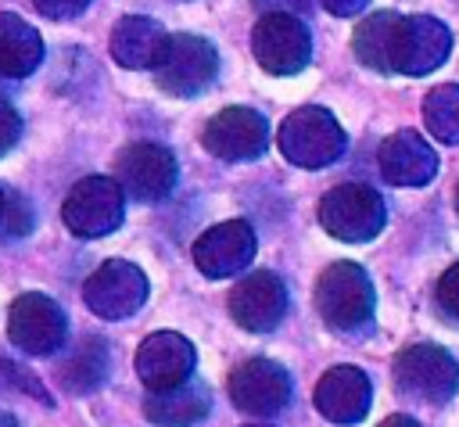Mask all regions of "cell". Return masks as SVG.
<instances>
[{"label":"cell","instance_id":"obj_1","mask_svg":"<svg viewBox=\"0 0 459 427\" xmlns=\"http://www.w3.org/2000/svg\"><path fill=\"white\" fill-rule=\"evenodd\" d=\"M448 47H452V36L441 22L398 14L391 29V47H387V68L394 65L402 72H430L448 57Z\"/></svg>","mask_w":459,"mask_h":427},{"label":"cell","instance_id":"obj_2","mask_svg":"<svg viewBox=\"0 0 459 427\" xmlns=\"http://www.w3.org/2000/svg\"><path fill=\"white\" fill-rule=\"evenodd\" d=\"M251 47H255L258 61L276 75L298 72L308 61V50H312L308 29L287 11H265V18L255 25Z\"/></svg>","mask_w":459,"mask_h":427},{"label":"cell","instance_id":"obj_3","mask_svg":"<svg viewBox=\"0 0 459 427\" xmlns=\"http://www.w3.org/2000/svg\"><path fill=\"white\" fill-rule=\"evenodd\" d=\"M280 144H283V154L298 165H326L341 154L344 136H341V129L333 126V118L326 111L301 108L287 118V126L280 133Z\"/></svg>","mask_w":459,"mask_h":427},{"label":"cell","instance_id":"obj_4","mask_svg":"<svg viewBox=\"0 0 459 427\" xmlns=\"http://www.w3.org/2000/svg\"><path fill=\"white\" fill-rule=\"evenodd\" d=\"M215 50L212 43H204L201 36H190V32H179L169 39V50H165V61H161V86L179 93V97H190L197 90H204L215 75Z\"/></svg>","mask_w":459,"mask_h":427},{"label":"cell","instance_id":"obj_5","mask_svg":"<svg viewBox=\"0 0 459 427\" xmlns=\"http://www.w3.org/2000/svg\"><path fill=\"white\" fill-rule=\"evenodd\" d=\"M323 222L348 240H362L380 226V197L366 187H341L323 201Z\"/></svg>","mask_w":459,"mask_h":427},{"label":"cell","instance_id":"obj_6","mask_svg":"<svg viewBox=\"0 0 459 427\" xmlns=\"http://www.w3.org/2000/svg\"><path fill=\"white\" fill-rule=\"evenodd\" d=\"M68 222L79 230V233H104L111 230L118 219H122V197H118V187L111 179H86L72 190L68 197V208H65Z\"/></svg>","mask_w":459,"mask_h":427},{"label":"cell","instance_id":"obj_7","mask_svg":"<svg viewBox=\"0 0 459 427\" xmlns=\"http://www.w3.org/2000/svg\"><path fill=\"white\" fill-rule=\"evenodd\" d=\"M169 50V36L154 18H122L111 32V54L126 65V68H154L165 61Z\"/></svg>","mask_w":459,"mask_h":427},{"label":"cell","instance_id":"obj_8","mask_svg":"<svg viewBox=\"0 0 459 427\" xmlns=\"http://www.w3.org/2000/svg\"><path fill=\"white\" fill-rule=\"evenodd\" d=\"M204 140L219 158H255L265 147V122L247 108H230L208 126Z\"/></svg>","mask_w":459,"mask_h":427},{"label":"cell","instance_id":"obj_9","mask_svg":"<svg viewBox=\"0 0 459 427\" xmlns=\"http://www.w3.org/2000/svg\"><path fill=\"white\" fill-rule=\"evenodd\" d=\"M118 172H122L126 187L136 197H161L176 179V161H172V154L165 147L140 144V147H129L122 154Z\"/></svg>","mask_w":459,"mask_h":427},{"label":"cell","instance_id":"obj_10","mask_svg":"<svg viewBox=\"0 0 459 427\" xmlns=\"http://www.w3.org/2000/svg\"><path fill=\"white\" fill-rule=\"evenodd\" d=\"M43 57L39 32L22 22L18 14H0V72L4 75H29Z\"/></svg>","mask_w":459,"mask_h":427},{"label":"cell","instance_id":"obj_11","mask_svg":"<svg viewBox=\"0 0 459 427\" xmlns=\"http://www.w3.org/2000/svg\"><path fill=\"white\" fill-rule=\"evenodd\" d=\"M384 172L394 183H427L434 172V154L427 151V144L412 133H398L387 147H384Z\"/></svg>","mask_w":459,"mask_h":427},{"label":"cell","instance_id":"obj_12","mask_svg":"<svg viewBox=\"0 0 459 427\" xmlns=\"http://www.w3.org/2000/svg\"><path fill=\"white\" fill-rule=\"evenodd\" d=\"M247 251H251V233H247L244 222L219 226V230H212V233L197 244V258H201L212 273L237 269V262L247 258Z\"/></svg>","mask_w":459,"mask_h":427},{"label":"cell","instance_id":"obj_13","mask_svg":"<svg viewBox=\"0 0 459 427\" xmlns=\"http://www.w3.org/2000/svg\"><path fill=\"white\" fill-rule=\"evenodd\" d=\"M398 14H373L359 25L355 32V50L362 54V61H369L373 68H387V47H391V29H394Z\"/></svg>","mask_w":459,"mask_h":427},{"label":"cell","instance_id":"obj_14","mask_svg":"<svg viewBox=\"0 0 459 427\" xmlns=\"http://www.w3.org/2000/svg\"><path fill=\"white\" fill-rule=\"evenodd\" d=\"M427 122L437 136L459 140V86H441L427 100Z\"/></svg>","mask_w":459,"mask_h":427},{"label":"cell","instance_id":"obj_15","mask_svg":"<svg viewBox=\"0 0 459 427\" xmlns=\"http://www.w3.org/2000/svg\"><path fill=\"white\" fill-rule=\"evenodd\" d=\"M47 18H75L79 11H86L90 0H32Z\"/></svg>","mask_w":459,"mask_h":427},{"label":"cell","instance_id":"obj_16","mask_svg":"<svg viewBox=\"0 0 459 427\" xmlns=\"http://www.w3.org/2000/svg\"><path fill=\"white\" fill-rule=\"evenodd\" d=\"M14 136H18V118H14V111H11V108H4V104H0V154L14 144Z\"/></svg>","mask_w":459,"mask_h":427},{"label":"cell","instance_id":"obj_17","mask_svg":"<svg viewBox=\"0 0 459 427\" xmlns=\"http://www.w3.org/2000/svg\"><path fill=\"white\" fill-rule=\"evenodd\" d=\"M312 0H255V7L262 11H287V14H298V11H308Z\"/></svg>","mask_w":459,"mask_h":427},{"label":"cell","instance_id":"obj_18","mask_svg":"<svg viewBox=\"0 0 459 427\" xmlns=\"http://www.w3.org/2000/svg\"><path fill=\"white\" fill-rule=\"evenodd\" d=\"M369 0H323V7L326 11H333V14H355V11H362Z\"/></svg>","mask_w":459,"mask_h":427}]
</instances>
